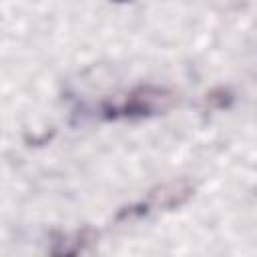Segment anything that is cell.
<instances>
[{
	"label": "cell",
	"instance_id": "obj_1",
	"mask_svg": "<svg viewBox=\"0 0 257 257\" xmlns=\"http://www.w3.org/2000/svg\"><path fill=\"white\" fill-rule=\"evenodd\" d=\"M171 94L167 90L161 88H139L131 94H126L124 98L110 102L104 110L106 116H133V114H149L155 110H163L171 104Z\"/></svg>",
	"mask_w": 257,
	"mask_h": 257
},
{
	"label": "cell",
	"instance_id": "obj_2",
	"mask_svg": "<svg viewBox=\"0 0 257 257\" xmlns=\"http://www.w3.org/2000/svg\"><path fill=\"white\" fill-rule=\"evenodd\" d=\"M193 193V185L189 181H173V183H167L155 191H151L145 207H151V209H173V207H179L183 205Z\"/></svg>",
	"mask_w": 257,
	"mask_h": 257
},
{
	"label": "cell",
	"instance_id": "obj_3",
	"mask_svg": "<svg viewBox=\"0 0 257 257\" xmlns=\"http://www.w3.org/2000/svg\"><path fill=\"white\" fill-rule=\"evenodd\" d=\"M58 247L52 249V253L56 255H74V253H82L86 251V247L90 243H94V233L84 229V231H76L72 235L62 237V241H56Z\"/></svg>",
	"mask_w": 257,
	"mask_h": 257
}]
</instances>
